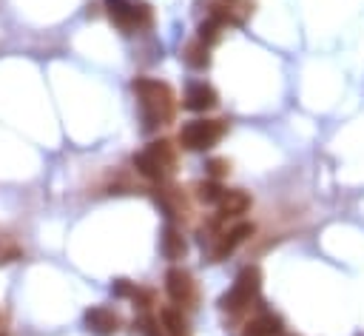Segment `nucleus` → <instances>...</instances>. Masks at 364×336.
<instances>
[{"instance_id": "f257e3e1", "label": "nucleus", "mask_w": 364, "mask_h": 336, "mask_svg": "<svg viewBox=\"0 0 364 336\" xmlns=\"http://www.w3.org/2000/svg\"><path fill=\"white\" fill-rule=\"evenodd\" d=\"M134 91L140 97V109H142V131H154L162 126V120H171L174 114V91L162 80H151V77H137L134 80Z\"/></svg>"}, {"instance_id": "f03ea898", "label": "nucleus", "mask_w": 364, "mask_h": 336, "mask_svg": "<svg viewBox=\"0 0 364 336\" xmlns=\"http://www.w3.org/2000/svg\"><path fill=\"white\" fill-rule=\"evenodd\" d=\"M259 288H262L259 268L248 265L245 271L236 277V282H233L231 291L220 299V308L225 310V314H239V310H245V308L259 297Z\"/></svg>"}, {"instance_id": "7ed1b4c3", "label": "nucleus", "mask_w": 364, "mask_h": 336, "mask_svg": "<svg viewBox=\"0 0 364 336\" xmlns=\"http://www.w3.org/2000/svg\"><path fill=\"white\" fill-rule=\"evenodd\" d=\"M225 134L222 120H193L180 129V146L188 151H205Z\"/></svg>"}, {"instance_id": "20e7f679", "label": "nucleus", "mask_w": 364, "mask_h": 336, "mask_svg": "<svg viewBox=\"0 0 364 336\" xmlns=\"http://www.w3.org/2000/svg\"><path fill=\"white\" fill-rule=\"evenodd\" d=\"M253 234V225L251 223H236L231 231H225V234H220V239H216V245H213V251H211V256H213V262H220V259H228L245 239Z\"/></svg>"}, {"instance_id": "39448f33", "label": "nucleus", "mask_w": 364, "mask_h": 336, "mask_svg": "<svg viewBox=\"0 0 364 336\" xmlns=\"http://www.w3.org/2000/svg\"><path fill=\"white\" fill-rule=\"evenodd\" d=\"M86 328L97 336H114L119 330V317L108 308H88L86 310Z\"/></svg>"}, {"instance_id": "423d86ee", "label": "nucleus", "mask_w": 364, "mask_h": 336, "mask_svg": "<svg viewBox=\"0 0 364 336\" xmlns=\"http://www.w3.org/2000/svg\"><path fill=\"white\" fill-rule=\"evenodd\" d=\"M165 291L174 302H188L193 297V279L182 268H171L165 274Z\"/></svg>"}, {"instance_id": "0eeeda50", "label": "nucleus", "mask_w": 364, "mask_h": 336, "mask_svg": "<svg viewBox=\"0 0 364 336\" xmlns=\"http://www.w3.org/2000/svg\"><path fill=\"white\" fill-rule=\"evenodd\" d=\"M182 106L191 109V111H208V109L216 106V91L205 83H191L185 88V103Z\"/></svg>"}, {"instance_id": "6e6552de", "label": "nucleus", "mask_w": 364, "mask_h": 336, "mask_svg": "<svg viewBox=\"0 0 364 336\" xmlns=\"http://www.w3.org/2000/svg\"><path fill=\"white\" fill-rule=\"evenodd\" d=\"M282 333V319L276 314H262L251 319L242 330V336H279Z\"/></svg>"}, {"instance_id": "1a4fd4ad", "label": "nucleus", "mask_w": 364, "mask_h": 336, "mask_svg": "<svg viewBox=\"0 0 364 336\" xmlns=\"http://www.w3.org/2000/svg\"><path fill=\"white\" fill-rule=\"evenodd\" d=\"M251 205V197L245 191H225L222 200H220V217H239V214H245Z\"/></svg>"}, {"instance_id": "9d476101", "label": "nucleus", "mask_w": 364, "mask_h": 336, "mask_svg": "<svg viewBox=\"0 0 364 336\" xmlns=\"http://www.w3.org/2000/svg\"><path fill=\"white\" fill-rule=\"evenodd\" d=\"M106 12L119 29H134V3L128 0H106Z\"/></svg>"}, {"instance_id": "9b49d317", "label": "nucleus", "mask_w": 364, "mask_h": 336, "mask_svg": "<svg viewBox=\"0 0 364 336\" xmlns=\"http://www.w3.org/2000/svg\"><path fill=\"white\" fill-rule=\"evenodd\" d=\"M134 165H137V171L145 177V180H162V174H165V165L145 149V151H140V154H134Z\"/></svg>"}, {"instance_id": "f8f14e48", "label": "nucleus", "mask_w": 364, "mask_h": 336, "mask_svg": "<svg viewBox=\"0 0 364 336\" xmlns=\"http://www.w3.org/2000/svg\"><path fill=\"white\" fill-rule=\"evenodd\" d=\"M185 251H188V245H185L182 234H180L174 225H168L165 234H162V254H165L168 259H182Z\"/></svg>"}, {"instance_id": "ddd939ff", "label": "nucleus", "mask_w": 364, "mask_h": 336, "mask_svg": "<svg viewBox=\"0 0 364 336\" xmlns=\"http://www.w3.org/2000/svg\"><path fill=\"white\" fill-rule=\"evenodd\" d=\"M162 325H165L168 336H191L188 322H185V317L180 314L177 308H165L162 310Z\"/></svg>"}, {"instance_id": "4468645a", "label": "nucleus", "mask_w": 364, "mask_h": 336, "mask_svg": "<svg viewBox=\"0 0 364 336\" xmlns=\"http://www.w3.org/2000/svg\"><path fill=\"white\" fill-rule=\"evenodd\" d=\"M222 194H225V188L220 185V180H205L197 185V200L205 205H220Z\"/></svg>"}, {"instance_id": "2eb2a0df", "label": "nucleus", "mask_w": 364, "mask_h": 336, "mask_svg": "<svg viewBox=\"0 0 364 336\" xmlns=\"http://www.w3.org/2000/svg\"><path fill=\"white\" fill-rule=\"evenodd\" d=\"M182 57H185V63H188L191 68H208V63H211V57H208V46H205L202 40L191 43Z\"/></svg>"}, {"instance_id": "dca6fc26", "label": "nucleus", "mask_w": 364, "mask_h": 336, "mask_svg": "<svg viewBox=\"0 0 364 336\" xmlns=\"http://www.w3.org/2000/svg\"><path fill=\"white\" fill-rule=\"evenodd\" d=\"M220 32H222V23L216 20V17H208L205 23H200V35H197V40H202L205 46H213L216 40H220Z\"/></svg>"}, {"instance_id": "f3484780", "label": "nucleus", "mask_w": 364, "mask_h": 336, "mask_svg": "<svg viewBox=\"0 0 364 336\" xmlns=\"http://www.w3.org/2000/svg\"><path fill=\"white\" fill-rule=\"evenodd\" d=\"M149 151H151V154H154V157H157L165 168H171V165H174V149L168 146L165 140H154L151 146H149Z\"/></svg>"}, {"instance_id": "a211bd4d", "label": "nucleus", "mask_w": 364, "mask_h": 336, "mask_svg": "<svg viewBox=\"0 0 364 336\" xmlns=\"http://www.w3.org/2000/svg\"><path fill=\"white\" fill-rule=\"evenodd\" d=\"M134 330H140V336H162L160 333V322L154 317H149V314L134 322Z\"/></svg>"}, {"instance_id": "6ab92c4d", "label": "nucleus", "mask_w": 364, "mask_h": 336, "mask_svg": "<svg viewBox=\"0 0 364 336\" xmlns=\"http://www.w3.org/2000/svg\"><path fill=\"white\" fill-rule=\"evenodd\" d=\"M151 20H154V17H151V9H149V6H145V3H134V26H137V29H140V26L149 29Z\"/></svg>"}, {"instance_id": "aec40b11", "label": "nucleus", "mask_w": 364, "mask_h": 336, "mask_svg": "<svg viewBox=\"0 0 364 336\" xmlns=\"http://www.w3.org/2000/svg\"><path fill=\"white\" fill-rule=\"evenodd\" d=\"M205 171H208V177L211 180H220V177H225L228 174V160H208L205 162Z\"/></svg>"}, {"instance_id": "412c9836", "label": "nucleus", "mask_w": 364, "mask_h": 336, "mask_svg": "<svg viewBox=\"0 0 364 336\" xmlns=\"http://www.w3.org/2000/svg\"><path fill=\"white\" fill-rule=\"evenodd\" d=\"M111 294L114 297H119V299H131V294H134V282H128V279H117L114 285H111Z\"/></svg>"}, {"instance_id": "4be33fe9", "label": "nucleus", "mask_w": 364, "mask_h": 336, "mask_svg": "<svg viewBox=\"0 0 364 336\" xmlns=\"http://www.w3.org/2000/svg\"><path fill=\"white\" fill-rule=\"evenodd\" d=\"M131 299H134L140 308H149V305H154V291H142V288H134Z\"/></svg>"}]
</instances>
